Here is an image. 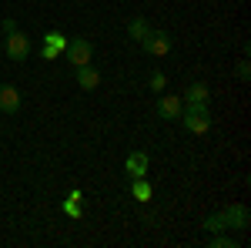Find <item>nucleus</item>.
Listing matches in <instances>:
<instances>
[{"label":"nucleus","mask_w":251,"mask_h":248,"mask_svg":"<svg viewBox=\"0 0 251 248\" xmlns=\"http://www.w3.org/2000/svg\"><path fill=\"white\" fill-rule=\"evenodd\" d=\"M177 121L191 134H208L211 131V111H208V104H184V111H181Z\"/></svg>","instance_id":"f257e3e1"},{"label":"nucleus","mask_w":251,"mask_h":248,"mask_svg":"<svg viewBox=\"0 0 251 248\" xmlns=\"http://www.w3.org/2000/svg\"><path fill=\"white\" fill-rule=\"evenodd\" d=\"M64 54H67V60H71L74 67L91 64V60H94V44H91L87 37H71V40H67V47H64Z\"/></svg>","instance_id":"f03ea898"},{"label":"nucleus","mask_w":251,"mask_h":248,"mask_svg":"<svg viewBox=\"0 0 251 248\" xmlns=\"http://www.w3.org/2000/svg\"><path fill=\"white\" fill-rule=\"evenodd\" d=\"M141 47H144V54H151V57H168V54H171V34L151 27L148 37L141 40Z\"/></svg>","instance_id":"7ed1b4c3"},{"label":"nucleus","mask_w":251,"mask_h":248,"mask_svg":"<svg viewBox=\"0 0 251 248\" xmlns=\"http://www.w3.org/2000/svg\"><path fill=\"white\" fill-rule=\"evenodd\" d=\"M3 54L14 60V64H20V60L30 57V37L24 34V30H14V34H7V44H3Z\"/></svg>","instance_id":"20e7f679"},{"label":"nucleus","mask_w":251,"mask_h":248,"mask_svg":"<svg viewBox=\"0 0 251 248\" xmlns=\"http://www.w3.org/2000/svg\"><path fill=\"white\" fill-rule=\"evenodd\" d=\"M221 221H225L228 231H245L251 225V215H248L245 205H228V208L221 211Z\"/></svg>","instance_id":"39448f33"},{"label":"nucleus","mask_w":251,"mask_h":248,"mask_svg":"<svg viewBox=\"0 0 251 248\" xmlns=\"http://www.w3.org/2000/svg\"><path fill=\"white\" fill-rule=\"evenodd\" d=\"M124 171L131 174V178H148V171H151V158H148L144 151H131L127 161H124Z\"/></svg>","instance_id":"423d86ee"},{"label":"nucleus","mask_w":251,"mask_h":248,"mask_svg":"<svg viewBox=\"0 0 251 248\" xmlns=\"http://www.w3.org/2000/svg\"><path fill=\"white\" fill-rule=\"evenodd\" d=\"M181 111H184V101L177 94H164L157 101V117H164V121H177Z\"/></svg>","instance_id":"0eeeda50"},{"label":"nucleus","mask_w":251,"mask_h":248,"mask_svg":"<svg viewBox=\"0 0 251 248\" xmlns=\"http://www.w3.org/2000/svg\"><path fill=\"white\" fill-rule=\"evenodd\" d=\"M20 91L14 87V84H0V111L3 114H17L20 111Z\"/></svg>","instance_id":"6e6552de"},{"label":"nucleus","mask_w":251,"mask_h":248,"mask_svg":"<svg viewBox=\"0 0 251 248\" xmlns=\"http://www.w3.org/2000/svg\"><path fill=\"white\" fill-rule=\"evenodd\" d=\"M74 74H77L80 91H97V84H100V71H97L94 64H80V67H74Z\"/></svg>","instance_id":"1a4fd4ad"},{"label":"nucleus","mask_w":251,"mask_h":248,"mask_svg":"<svg viewBox=\"0 0 251 248\" xmlns=\"http://www.w3.org/2000/svg\"><path fill=\"white\" fill-rule=\"evenodd\" d=\"M181 101H184V104H208V101H211V87H208L204 81H194V84H188V91H184Z\"/></svg>","instance_id":"9d476101"},{"label":"nucleus","mask_w":251,"mask_h":248,"mask_svg":"<svg viewBox=\"0 0 251 248\" xmlns=\"http://www.w3.org/2000/svg\"><path fill=\"white\" fill-rule=\"evenodd\" d=\"M148 30H151V24H148L144 17H131V20H127V37L137 40V44L148 37Z\"/></svg>","instance_id":"9b49d317"},{"label":"nucleus","mask_w":251,"mask_h":248,"mask_svg":"<svg viewBox=\"0 0 251 248\" xmlns=\"http://www.w3.org/2000/svg\"><path fill=\"white\" fill-rule=\"evenodd\" d=\"M131 198L134 201H151V181L148 178H134L131 181Z\"/></svg>","instance_id":"f8f14e48"},{"label":"nucleus","mask_w":251,"mask_h":248,"mask_svg":"<svg viewBox=\"0 0 251 248\" xmlns=\"http://www.w3.org/2000/svg\"><path fill=\"white\" fill-rule=\"evenodd\" d=\"M44 44H50V47H57L60 54H64V47H67V37H64L60 30H50V34L44 37Z\"/></svg>","instance_id":"ddd939ff"},{"label":"nucleus","mask_w":251,"mask_h":248,"mask_svg":"<svg viewBox=\"0 0 251 248\" xmlns=\"http://www.w3.org/2000/svg\"><path fill=\"white\" fill-rule=\"evenodd\" d=\"M204 231H225V221H221V211H218V215H208V218H204Z\"/></svg>","instance_id":"4468645a"},{"label":"nucleus","mask_w":251,"mask_h":248,"mask_svg":"<svg viewBox=\"0 0 251 248\" xmlns=\"http://www.w3.org/2000/svg\"><path fill=\"white\" fill-rule=\"evenodd\" d=\"M238 242H234L231 235H221V231H214V238H211V248H234Z\"/></svg>","instance_id":"2eb2a0df"},{"label":"nucleus","mask_w":251,"mask_h":248,"mask_svg":"<svg viewBox=\"0 0 251 248\" xmlns=\"http://www.w3.org/2000/svg\"><path fill=\"white\" fill-rule=\"evenodd\" d=\"M164 84H168V77L161 74V71H154L151 74V91H164Z\"/></svg>","instance_id":"dca6fc26"},{"label":"nucleus","mask_w":251,"mask_h":248,"mask_svg":"<svg viewBox=\"0 0 251 248\" xmlns=\"http://www.w3.org/2000/svg\"><path fill=\"white\" fill-rule=\"evenodd\" d=\"M64 211H67L71 218H80V201H74V198H67V201H64Z\"/></svg>","instance_id":"f3484780"},{"label":"nucleus","mask_w":251,"mask_h":248,"mask_svg":"<svg viewBox=\"0 0 251 248\" xmlns=\"http://www.w3.org/2000/svg\"><path fill=\"white\" fill-rule=\"evenodd\" d=\"M40 57H44V60H57L60 51H57V47H50V44H44V47H40Z\"/></svg>","instance_id":"a211bd4d"},{"label":"nucleus","mask_w":251,"mask_h":248,"mask_svg":"<svg viewBox=\"0 0 251 248\" xmlns=\"http://www.w3.org/2000/svg\"><path fill=\"white\" fill-rule=\"evenodd\" d=\"M248 77H251V67H248V57H245L238 64V81H248Z\"/></svg>","instance_id":"6ab92c4d"},{"label":"nucleus","mask_w":251,"mask_h":248,"mask_svg":"<svg viewBox=\"0 0 251 248\" xmlns=\"http://www.w3.org/2000/svg\"><path fill=\"white\" fill-rule=\"evenodd\" d=\"M0 30H3V34H14V30H17V20H0Z\"/></svg>","instance_id":"aec40b11"},{"label":"nucleus","mask_w":251,"mask_h":248,"mask_svg":"<svg viewBox=\"0 0 251 248\" xmlns=\"http://www.w3.org/2000/svg\"><path fill=\"white\" fill-rule=\"evenodd\" d=\"M0 54H3V47H0Z\"/></svg>","instance_id":"412c9836"}]
</instances>
